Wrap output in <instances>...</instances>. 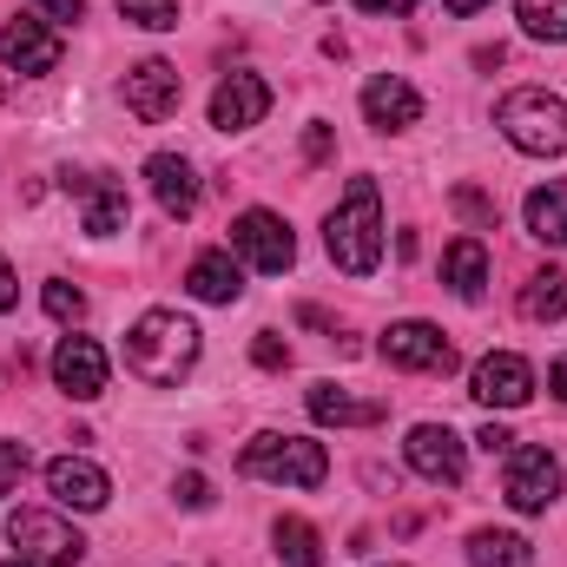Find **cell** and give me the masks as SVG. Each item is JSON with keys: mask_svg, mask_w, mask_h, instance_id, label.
I'll return each mask as SVG.
<instances>
[{"mask_svg": "<svg viewBox=\"0 0 567 567\" xmlns=\"http://www.w3.org/2000/svg\"><path fill=\"white\" fill-rule=\"evenodd\" d=\"M548 390L567 403V357H555V363H548Z\"/></svg>", "mask_w": 567, "mask_h": 567, "instance_id": "38", "label": "cell"}, {"mask_svg": "<svg viewBox=\"0 0 567 567\" xmlns=\"http://www.w3.org/2000/svg\"><path fill=\"white\" fill-rule=\"evenodd\" d=\"M198 363V323L178 317V310H145L140 323L126 330V370L152 383V390H172L178 377H192Z\"/></svg>", "mask_w": 567, "mask_h": 567, "instance_id": "1", "label": "cell"}, {"mask_svg": "<svg viewBox=\"0 0 567 567\" xmlns=\"http://www.w3.org/2000/svg\"><path fill=\"white\" fill-rule=\"evenodd\" d=\"M310 158H330V126H310V140H303Z\"/></svg>", "mask_w": 567, "mask_h": 567, "instance_id": "36", "label": "cell"}, {"mask_svg": "<svg viewBox=\"0 0 567 567\" xmlns=\"http://www.w3.org/2000/svg\"><path fill=\"white\" fill-rule=\"evenodd\" d=\"M442 284H449L462 303H475V297L488 290V245H482V238H455V245L442 251Z\"/></svg>", "mask_w": 567, "mask_h": 567, "instance_id": "20", "label": "cell"}, {"mask_svg": "<svg viewBox=\"0 0 567 567\" xmlns=\"http://www.w3.org/2000/svg\"><path fill=\"white\" fill-rule=\"evenodd\" d=\"M468 561L475 567H535V548L508 528H475L468 535Z\"/></svg>", "mask_w": 567, "mask_h": 567, "instance_id": "23", "label": "cell"}, {"mask_svg": "<svg viewBox=\"0 0 567 567\" xmlns=\"http://www.w3.org/2000/svg\"><path fill=\"white\" fill-rule=\"evenodd\" d=\"M468 396L488 403V410H522V403L535 396V370H528V357H515V350H488V357L475 363V377H468Z\"/></svg>", "mask_w": 567, "mask_h": 567, "instance_id": "9", "label": "cell"}, {"mask_svg": "<svg viewBox=\"0 0 567 567\" xmlns=\"http://www.w3.org/2000/svg\"><path fill=\"white\" fill-rule=\"evenodd\" d=\"M455 212H462V218H475V225H495V198H482V192H468V185L455 192Z\"/></svg>", "mask_w": 567, "mask_h": 567, "instance_id": "31", "label": "cell"}, {"mask_svg": "<svg viewBox=\"0 0 567 567\" xmlns=\"http://www.w3.org/2000/svg\"><path fill=\"white\" fill-rule=\"evenodd\" d=\"M178 100H185V80H178V66H172V60H140V66L126 73V106L140 113L145 126L172 120V113H178Z\"/></svg>", "mask_w": 567, "mask_h": 567, "instance_id": "12", "label": "cell"}, {"mask_svg": "<svg viewBox=\"0 0 567 567\" xmlns=\"http://www.w3.org/2000/svg\"><path fill=\"white\" fill-rule=\"evenodd\" d=\"M40 303H47V317H53V323H80V317H86V297H80L73 284H47V290H40Z\"/></svg>", "mask_w": 567, "mask_h": 567, "instance_id": "28", "label": "cell"}, {"mask_svg": "<svg viewBox=\"0 0 567 567\" xmlns=\"http://www.w3.org/2000/svg\"><path fill=\"white\" fill-rule=\"evenodd\" d=\"M442 7H449V13H482L488 0H442Z\"/></svg>", "mask_w": 567, "mask_h": 567, "instance_id": "39", "label": "cell"}, {"mask_svg": "<svg viewBox=\"0 0 567 567\" xmlns=\"http://www.w3.org/2000/svg\"><path fill=\"white\" fill-rule=\"evenodd\" d=\"M185 284H192L198 303H238V297H245V271H238L231 251H198L192 271H185Z\"/></svg>", "mask_w": 567, "mask_h": 567, "instance_id": "19", "label": "cell"}, {"mask_svg": "<svg viewBox=\"0 0 567 567\" xmlns=\"http://www.w3.org/2000/svg\"><path fill=\"white\" fill-rule=\"evenodd\" d=\"M145 185H152V198H158L165 218H192L198 198H205L192 158H178V152H152V158H145Z\"/></svg>", "mask_w": 567, "mask_h": 567, "instance_id": "13", "label": "cell"}, {"mask_svg": "<svg viewBox=\"0 0 567 567\" xmlns=\"http://www.w3.org/2000/svg\"><path fill=\"white\" fill-rule=\"evenodd\" d=\"M0 66H13V73H53L60 66V33L47 20H7L0 27Z\"/></svg>", "mask_w": 567, "mask_h": 567, "instance_id": "17", "label": "cell"}, {"mask_svg": "<svg viewBox=\"0 0 567 567\" xmlns=\"http://www.w3.org/2000/svg\"><path fill=\"white\" fill-rule=\"evenodd\" d=\"M251 357H258V370H284V363H290V343H284V337H271V330H258Z\"/></svg>", "mask_w": 567, "mask_h": 567, "instance_id": "30", "label": "cell"}, {"mask_svg": "<svg viewBox=\"0 0 567 567\" xmlns=\"http://www.w3.org/2000/svg\"><path fill=\"white\" fill-rule=\"evenodd\" d=\"M53 383H60L73 403H93V396L106 390V350H100L93 337H60V350H53Z\"/></svg>", "mask_w": 567, "mask_h": 567, "instance_id": "14", "label": "cell"}, {"mask_svg": "<svg viewBox=\"0 0 567 567\" xmlns=\"http://www.w3.org/2000/svg\"><path fill=\"white\" fill-rule=\"evenodd\" d=\"M515 20L528 40H567V0H515Z\"/></svg>", "mask_w": 567, "mask_h": 567, "instance_id": "26", "label": "cell"}, {"mask_svg": "<svg viewBox=\"0 0 567 567\" xmlns=\"http://www.w3.org/2000/svg\"><path fill=\"white\" fill-rule=\"evenodd\" d=\"M33 7H40L47 20H80V13H86V0H33Z\"/></svg>", "mask_w": 567, "mask_h": 567, "instance_id": "33", "label": "cell"}, {"mask_svg": "<svg viewBox=\"0 0 567 567\" xmlns=\"http://www.w3.org/2000/svg\"><path fill=\"white\" fill-rule=\"evenodd\" d=\"M271 542H278V561L323 567V542H317V528H310V522H297V515H284L278 528H271Z\"/></svg>", "mask_w": 567, "mask_h": 567, "instance_id": "25", "label": "cell"}, {"mask_svg": "<svg viewBox=\"0 0 567 567\" xmlns=\"http://www.w3.org/2000/svg\"><path fill=\"white\" fill-rule=\"evenodd\" d=\"M120 13H126L133 27H152V33L178 27V0H120Z\"/></svg>", "mask_w": 567, "mask_h": 567, "instance_id": "27", "label": "cell"}, {"mask_svg": "<svg viewBox=\"0 0 567 567\" xmlns=\"http://www.w3.org/2000/svg\"><path fill=\"white\" fill-rule=\"evenodd\" d=\"M495 126H502V140L515 145V152H528V158H561L567 152V100H555L548 86H515V93H502Z\"/></svg>", "mask_w": 567, "mask_h": 567, "instance_id": "3", "label": "cell"}, {"mask_svg": "<svg viewBox=\"0 0 567 567\" xmlns=\"http://www.w3.org/2000/svg\"><path fill=\"white\" fill-rule=\"evenodd\" d=\"M357 7H363V13H410L416 0H357Z\"/></svg>", "mask_w": 567, "mask_h": 567, "instance_id": "37", "label": "cell"}, {"mask_svg": "<svg viewBox=\"0 0 567 567\" xmlns=\"http://www.w3.org/2000/svg\"><path fill=\"white\" fill-rule=\"evenodd\" d=\"M0 567H40V561H27V555H20V561H0Z\"/></svg>", "mask_w": 567, "mask_h": 567, "instance_id": "40", "label": "cell"}, {"mask_svg": "<svg viewBox=\"0 0 567 567\" xmlns=\"http://www.w3.org/2000/svg\"><path fill=\"white\" fill-rule=\"evenodd\" d=\"M238 468H245L251 482L323 488V475H330V455H323V442H310V435H258V442H245Z\"/></svg>", "mask_w": 567, "mask_h": 567, "instance_id": "4", "label": "cell"}, {"mask_svg": "<svg viewBox=\"0 0 567 567\" xmlns=\"http://www.w3.org/2000/svg\"><path fill=\"white\" fill-rule=\"evenodd\" d=\"M265 113H271V86H265L258 73L218 80V93H212V126H218V133H245V126H258Z\"/></svg>", "mask_w": 567, "mask_h": 567, "instance_id": "15", "label": "cell"}, {"mask_svg": "<svg viewBox=\"0 0 567 567\" xmlns=\"http://www.w3.org/2000/svg\"><path fill=\"white\" fill-rule=\"evenodd\" d=\"M475 442H482L488 455H508V449H515V435H508V429H502V423H488V429H482V435H475Z\"/></svg>", "mask_w": 567, "mask_h": 567, "instance_id": "34", "label": "cell"}, {"mask_svg": "<svg viewBox=\"0 0 567 567\" xmlns=\"http://www.w3.org/2000/svg\"><path fill=\"white\" fill-rule=\"evenodd\" d=\"M178 502H185V508H212V482H205V475H185V482H178Z\"/></svg>", "mask_w": 567, "mask_h": 567, "instance_id": "32", "label": "cell"}, {"mask_svg": "<svg viewBox=\"0 0 567 567\" xmlns=\"http://www.w3.org/2000/svg\"><path fill=\"white\" fill-rule=\"evenodd\" d=\"M13 297H20V284H13V265L0 258V310H13Z\"/></svg>", "mask_w": 567, "mask_h": 567, "instance_id": "35", "label": "cell"}, {"mask_svg": "<svg viewBox=\"0 0 567 567\" xmlns=\"http://www.w3.org/2000/svg\"><path fill=\"white\" fill-rule=\"evenodd\" d=\"M47 488H53V502H60V508H80V515H93V508H106V502H113L106 468H100V462H86V455H53V462H47Z\"/></svg>", "mask_w": 567, "mask_h": 567, "instance_id": "11", "label": "cell"}, {"mask_svg": "<svg viewBox=\"0 0 567 567\" xmlns=\"http://www.w3.org/2000/svg\"><path fill=\"white\" fill-rule=\"evenodd\" d=\"M522 218H528V231H535L542 245H567V185H561V178L535 185V192H528V205H522Z\"/></svg>", "mask_w": 567, "mask_h": 567, "instance_id": "22", "label": "cell"}, {"mask_svg": "<svg viewBox=\"0 0 567 567\" xmlns=\"http://www.w3.org/2000/svg\"><path fill=\"white\" fill-rule=\"evenodd\" d=\"M33 468V455H27V442H0V495L7 488H20V475Z\"/></svg>", "mask_w": 567, "mask_h": 567, "instance_id": "29", "label": "cell"}, {"mask_svg": "<svg viewBox=\"0 0 567 567\" xmlns=\"http://www.w3.org/2000/svg\"><path fill=\"white\" fill-rule=\"evenodd\" d=\"M7 542H13L27 561H40V567H73L80 555H86L80 528L60 522L53 508H13V515H7Z\"/></svg>", "mask_w": 567, "mask_h": 567, "instance_id": "5", "label": "cell"}, {"mask_svg": "<svg viewBox=\"0 0 567 567\" xmlns=\"http://www.w3.org/2000/svg\"><path fill=\"white\" fill-rule=\"evenodd\" d=\"M323 245H330L337 271H350V278H370L383 265V192H377V178L343 185V198L323 225Z\"/></svg>", "mask_w": 567, "mask_h": 567, "instance_id": "2", "label": "cell"}, {"mask_svg": "<svg viewBox=\"0 0 567 567\" xmlns=\"http://www.w3.org/2000/svg\"><path fill=\"white\" fill-rule=\"evenodd\" d=\"M231 251L251 271H265V278H278V271L297 265V238H290V225H284L278 212H238L231 218Z\"/></svg>", "mask_w": 567, "mask_h": 567, "instance_id": "7", "label": "cell"}, {"mask_svg": "<svg viewBox=\"0 0 567 567\" xmlns=\"http://www.w3.org/2000/svg\"><path fill=\"white\" fill-rule=\"evenodd\" d=\"M377 350H383V363H390V370H423V377H449V370H455V343H449L435 323H423V317L390 323Z\"/></svg>", "mask_w": 567, "mask_h": 567, "instance_id": "8", "label": "cell"}, {"mask_svg": "<svg viewBox=\"0 0 567 567\" xmlns=\"http://www.w3.org/2000/svg\"><path fill=\"white\" fill-rule=\"evenodd\" d=\"M66 192H80V198H86V231H93V238L126 231L133 198H126V185H120V178H100V172H66Z\"/></svg>", "mask_w": 567, "mask_h": 567, "instance_id": "16", "label": "cell"}, {"mask_svg": "<svg viewBox=\"0 0 567 567\" xmlns=\"http://www.w3.org/2000/svg\"><path fill=\"white\" fill-rule=\"evenodd\" d=\"M363 120H370L377 133H403V126L423 120V93H416L410 80H396V73H377V80L363 86Z\"/></svg>", "mask_w": 567, "mask_h": 567, "instance_id": "18", "label": "cell"}, {"mask_svg": "<svg viewBox=\"0 0 567 567\" xmlns=\"http://www.w3.org/2000/svg\"><path fill=\"white\" fill-rule=\"evenodd\" d=\"M403 455H410V468H416L423 482H449V488H455V482L468 475V442L449 423H416L410 442H403Z\"/></svg>", "mask_w": 567, "mask_h": 567, "instance_id": "10", "label": "cell"}, {"mask_svg": "<svg viewBox=\"0 0 567 567\" xmlns=\"http://www.w3.org/2000/svg\"><path fill=\"white\" fill-rule=\"evenodd\" d=\"M502 462H508V475H502L508 508H522V515H548L555 495H561V462H555L548 449H522V442H515Z\"/></svg>", "mask_w": 567, "mask_h": 567, "instance_id": "6", "label": "cell"}, {"mask_svg": "<svg viewBox=\"0 0 567 567\" xmlns=\"http://www.w3.org/2000/svg\"><path fill=\"white\" fill-rule=\"evenodd\" d=\"M303 410H310L317 423H337V429H370V423H383V416H390L383 403H357V396H343L337 383H317V390L303 396Z\"/></svg>", "mask_w": 567, "mask_h": 567, "instance_id": "21", "label": "cell"}, {"mask_svg": "<svg viewBox=\"0 0 567 567\" xmlns=\"http://www.w3.org/2000/svg\"><path fill=\"white\" fill-rule=\"evenodd\" d=\"M522 317L528 323H561L567 317V271H535L522 284Z\"/></svg>", "mask_w": 567, "mask_h": 567, "instance_id": "24", "label": "cell"}]
</instances>
